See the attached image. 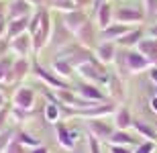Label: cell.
Masks as SVG:
<instances>
[{
	"label": "cell",
	"instance_id": "obj_1",
	"mask_svg": "<svg viewBox=\"0 0 157 153\" xmlns=\"http://www.w3.org/2000/svg\"><path fill=\"white\" fill-rule=\"evenodd\" d=\"M61 21H63V25L71 33H78L90 18H88V14L82 10V8H74V10H70V12H63V18H61Z\"/></svg>",
	"mask_w": 157,
	"mask_h": 153
},
{
	"label": "cell",
	"instance_id": "obj_2",
	"mask_svg": "<svg viewBox=\"0 0 157 153\" xmlns=\"http://www.w3.org/2000/svg\"><path fill=\"white\" fill-rule=\"evenodd\" d=\"M117 21L124 25H133V23H143L145 21V10H141L137 6H121L117 10Z\"/></svg>",
	"mask_w": 157,
	"mask_h": 153
},
{
	"label": "cell",
	"instance_id": "obj_3",
	"mask_svg": "<svg viewBox=\"0 0 157 153\" xmlns=\"http://www.w3.org/2000/svg\"><path fill=\"white\" fill-rule=\"evenodd\" d=\"M29 18H31V17L10 18V21H6V37L12 41V39H17L18 35L27 33V29H29Z\"/></svg>",
	"mask_w": 157,
	"mask_h": 153
},
{
	"label": "cell",
	"instance_id": "obj_4",
	"mask_svg": "<svg viewBox=\"0 0 157 153\" xmlns=\"http://www.w3.org/2000/svg\"><path fill=\"white\" fill-rule=\"evenodd\" d=\"M33 12V4L27 0H12L8 4V21L10 18H23V17H31Z\"/></svg>",
	"mask_w": 157,
	"mask_h": 153
},
{
	"label": "cell",
	"instance_id": "obj_5",
	"mask_svg": "<svg viewBox=\"0 0 157 153\" xmlns=\"http://www.w3.org/2000/svg\"><path fill=\"white\" fill-rule=\"evenodd\" d=\"M131 31V27L128 25H124V23H112V25H108L106 29H100V37L104 39V41H112V39H121L124 33H128Z\"/></svg>",
	"mask_w": 157,
	"mask_h": 153
},
{
	"label": "cell",
	"instance_id": "obj_6",
	"mask_svg": "<svg viewBox=\"0 0 157 153\" xmlns=\"http://www.w3.org/2000/svg\"><path fill=\"white\" fill-rule=\"evenodd\" d=\"M90 131H92V135L96 139H110L114 135V129H112L110 124L104 123V120H98V118L90 120Z\"/></svg>",
	"mask_w": 157,
	"mask_h": 153
},
{
	"label": "cell",
	"instance_id": "obj_7",
	"mask_svg": "<svg viewBox=\"0 0 157 153\" xmlns=\"http://www.w3.org/2000/svg\"><path fill=\"white\" fill-rule=\"evenodd\" d=\"M70 39H71V31L63 25V21H55V29H53L51 43L59 47V45H65V43H70Z\"/></svg>",
	"mask_w": 157,
	"mask_h": 153
},
{
	"label": "cell",
	"instance_id": "obj_8",
	"mask_svg": "<svg viewBox=\"0 0 157 153\" xmlns=\"http://www.w3.org/2000/svg\"><path fill=\"white\" fill-rule=\"evenodd\" d=\"M27 71H29V61H27V57L14 59V61H12V70H10V74H8V80H6V82L23 80V78L27 76Z\"/></svg>",
	"mask_w": 157,
	"mask_h": 153
},
{
	"label": "cell",
	"instance_id": "obj_9",
	"mask_svg": "<svg viewBox=\"0 0 157 153\" xmlns=\"http://www.w3.org/2000/svg\"><path fill=\"white\" fill-rule=\"evenodd\" d=\"M124 59H127V65H128L131 71H141V70H145L147 65H149L147 57L143 55V53H139V51H128L127 55H124Z\"/></svg>",
	"mask_w": 157,
	"mask_h": 153
},
{
	"label": "cell",
	"instance_id": "obj_10",
	"mask_svg": "<svg viewBox=\"0 0 157 153\" xmlns=\"http://www.w3.org/2000/svg\"><path fill=\"white\" fill-rule=\"evenodd\" d=\"M31 45H33V37H31L29 33H23V35H18L17 39L10 41V47L14 49L21 57H25V55L31 51Z\"/></svg>",
	"mask_w": 157,
	"mask_h": 153
},
{
	"label": "cell",
	"instance_id": "obj_11",
	"mask_svg": "<svg viewBox=\"0 0 157 153\" xmlns=\"http://www.w3.org/2000/svg\"><path fill=\"white\" fill-rule=\"evenodd\" d=\"M33 102H35V92H33L31 88H18L17 90V94H14V104H17L18 108L27 110V108L33 106Z\"/></svg>",
	"mask_w": 157,
	"mask_h": 153
},
{
	"label": "cell",
	"instance_id": "obj_12",
	"mask_svg": "<svg viewBox=\"0 0 157 153\" xmlns=\"http://www.w3.org/2000/svg\"><path fill=\"white\" fill-rule=\"evenodd\" d=\"M96 18H98V27L100 29H106L108 25H112V6L108 2H100L96 6Z\"/></svg>",
	"mask_w": 157,
	"mask_h": 153
},
{
	"label": "cell",
	"instance_id": "obj_13",
	"mask_svg": "<svg viewBox=\"0 0 157 153\" xmlns=\"http://www.w3.org/2000/svg\"><path fill=\"white\" fill-rule=\"evenodd\" d=\"M35 74L43 80V82H47L49 86H53V88H59V90H67V84L61 82L57 76H53V74H49L47 70H43L41 65H35Z\"/></svg>",
	"mask_w": 157,
	"mask_h": 153
},
{
	"label": "cell",
	"instance_id": "obj_14",
	"mask_svg": "<svg viewBox=\"0 0 157 153\" xmlns=\"http://www.w3.org/2000/svg\"><path fill=\"white\" fill-rule=\"evenodd\" d=\"M57 137H59V143L65 149H71L74 143H76V139H78V133L76 131H70L65 124H57Z\"/></svg>",
	"mask_w": 157,
	"mask_h": 153
},
{
	"label": "cell",
	"instance_id": "obj_15",
	"mask_svg": "<svg viewBox=\"0 0 157 153\" xmlns=\"http://www.w3.org/2000/svg\"><path fill=\"white\" fill-rule=\"evenodd\" d=\"M76 35H78V39H80L82 45H88V47H90V45L96 43V29H94V25L90 23V21H88V23L78 31Z\"/></svg>",
	"mask_w": 157,
	"mask_h": 153
},
{
	"label": "cell",
	"instance_id": "obj_16",
	"mask_svg": "<svg viewBox=\"0 0 157 153\" xmlns=\"http://www.w3.org/2000/svg\"><path fill=\"white\" fill-rule=\"evenodd\" d=\"M96 55H98V59H100V61H104V63L112 61L114 55H117V47H114V43H112V41H102L98 45V49H96Z\"/></svg>",
	"mask_w": 157,
	"mask_h": 153
},
{
	"label": "cell",
	"instance_id": "obj_17",
	"mask_svg": "<svg viewBox=\"0 0 157 153\" xmlns=\"http://www.w3.org/2000/svg\"><path fill=\"white\" fill-rule=\"evenodd\" d=\"M80 94L86 98V100L90 102H102L106 100V96L102 94V90H98L96 86H92V84H82L80 86Z\"/></svg>",
	"mask_w": 157,
	"mask_h": 153
},
{
	"label": "cell",
	"instance_id": "obj_18",
	"mask_svg": "<svg viewBox=\"0 0 157 153\" xmlns=\"http://www.w3.org/2000/svg\"><path fill=\"white\" fill-rule=\"evenodd\" d=\"M141 39H143V31L141 29H131L128 33H124V35L118 39V45H122V47H133V45H139Z\"/></svg>",
	"mask_w": 157,
	"mask_h": 153
},
{
	"label": "cell",
	"instance_id": "obj_19",
	"mask_svg": "<svg viewBox=\"0 0 157 153\" xmlns=\"http://www.w3.org/2000/svg\"><path fill=\"white\" fill-rule=\"evenodd\" d=\"M112 108H114V104L108 102V104L94 106V108H88V110H74V114H80V117H102V114L112 112Z\"/></svg>",
	"mask_w": 157,
	"mask_h": 153
},
{
	"label": "cell",
	"instance_id": "obj_20",
	"mask_svg": "<svg viewBox=\"0 0 157 153\" xmlns=\"http://www.w3.org/2000/svg\"><path fill=\"white\" fill-rule=\"evenodd\" d=\"M139 53L143 55H149V57H155L157 55V37H151V39H141L139 41Z\"/></svg>",
	"mask_w": 157,
	"mask_h": 153
},
{
	"label": "cell",
	"instance_id": "obj_21",
	"mask_svg": "<svg viewBox=\"0 0 157 153\" xmlns=\"http://www.w3.org/2000/svg\"><path fill=\"white\" fill-rule=\"evenodd\" d=\"M133 124V117H131V110L128 108H118V112H117V127L121 131H124V129H128Z\"/></svg>",
	"mask_w": 157,
	"mask_h": 153
},
{
	"label": "cell",
	"instance_id": "obj_22",
	"mask_svg": "<svg viewBox=\"0 0 157 153\" xmlns=\"http://www.w3.org/2000/svg\"><path fill=\"white\" fill-rule=\"evenodd\" d=\"M41 21H43V8H39L37 12H33V14H31V18H29V29H27V33H29L31 37H35L37 33H39Z\"/></svg>",
	"mask_w": 157,
	"mask_h": 153
},
{
	"label": "cell",
	"instance_id": "obj_23",
	"mask_svg": "<svg viewBox=\"0 0 157 153\" xmlns=\"http://www.w3.org/2000/svg\"><path fill=\"white\" fill-rule=\"evenodd\" d=\"M47 6L55 8V10H61V12H70L74 8H78L74 0H47Z\"/></svg>",
	"mask_w": 157,
	"mask_h": 153
},
{
	"label": "cell",
	"instance_id": "obj_24",
	"mask_svg": "<svg viewBox=\"0 0 157 153\" xmlns=\"http://www.w3.org/2000/svg\"><path fill=\"white\" fill-rule=\"evenodd\" d=\"M133 124H135V129L139 131V133H141L143 137H147L149 141H155V139H157V131H155V129H151V127H149L147 123H141V120H135Z\"/></svg>",
	"mask_w": 157,
	"mask_h": 153
},
{
	"label": "cell",
	"instance_id": "obj_25",
	"mask_svg": "<svg viewBox=\"0 0 157 153\" xmlns=\"http://www.w3.org/2000/svg\"><path fill=\"white\" fill-rule=\"evenodd\" d=\"M110 141L114 143V145H131V143H135V139L131 135H127L124 131H114V135L110 137Z\"/></svg>",
	"mask_w": 157,
	"mask_h": 153
},
{
	"label": "cell",
	"instance_id": "obj_26",
	"mask_svg": "<svg viewBox=\"0 0 157 153\" xmlns=\"http://www.w3.org/2000/svg\"><path fill=\"white\" fill-rule=\"evenodd\" d=\"M12 70V59L10 57H0V82H4V80H8V74H10Z\"/></svg>",
	"mask_w": 157,
	"mask_h": 153
},
{
	"label": "cell",
	"instance_id": "obj_27",
	"mask_svg": "<svg viewBox=\"0 0 157 153\" xmlns=\"http://www.w3.org/2000/svg\"><path fill=\"white\" fill-rule=\"evenodd\" d=\"M12 135H14V131H12V129H2V131H0V153H4L6 147L10 145Z\"/></svg>",
	"mask_w": 157,
	"mask_h": 153
},
{
	"label": "cell",
	"instance_id": "obj_28",
	"mask_svg": "<svg viewBox=\"0 0 157 153\" xmlns=\"http://www.w3.org/2000/svg\"><path fill=\"white\" fill-rule=\"evenodd\" d=\"M53 70L57 71L59 76H70L71 74V63H67L65 59H57V61H53Z\"/></svg>",
	"mask_w": 157,
	"mask_h": 153
},
{
	"label": "cell",
	"instance_id": "obj_29",
	"mask_svg": "<svg viewBox=\"0 0 157 153\" xmlns=\"http://www.w3.org/2000/svg\"><path fill=\"white\" fill-rule=\"evenodd\" d=\"M45 117H47V120L49 123H53V120H57V117H59V108H57V104H47V108H45Z\"/></svg>",
	"mask_w": 157,
	"mask_h": 153
},
{
	"label": "cell",
	"instance_id": "obj_30",
	"mask_svg": "<svg viewBox=\"0 0 157 153\" xmlns=\"http://www.w3.org/2000/svg\"><path fill=\"white\" fill-rule=\"evenodd\" d=\"M145 14H157V0H143Z\"/></svg>",
	"mask_w": 157,
	"mask_h": 153
},
{
	"label": "cell",
	"instance_id": "obj_31",
	"mask_svg": "<svg viewBox=\"0 0 157 153\" xmlns=\"http://www.w3.org/2000/svg\"><path fill=\"white\" fill-rule=\"evenodd\" d=\"M18 141L25 143V145H31V147H39V139H33V137L27 135V133H21V135H18Z\"/></svg>",
	"mask_w": 157,
	"mask_h": 153
},
{
	"label": "cell",
	"instance_id": "obj_32",
	"mask_svg": "<svg viewBox=\"0 0 157 153\" xmlns=\"http://www.w3.org/2000/svg\"><path fill=\"white\" fill-rule=\"evenodd\" d=\"M4 153H25V151H23V145H21V141H14V139H12L10 145L6 147Z\"/></svg>",
	"mask_w": 157,
	"mask_h": 153
},
{
	"label": "cell",
	"instance_id": "obj_33",
	"mask_svg": "<svg viewBox=\"0 0 157 153\" xmlns=\"http://www.w3.org/2000/svg\"><path fill=\"white\" fill-rule=\"evenodd\" d=\"M153 149H155V143L149 141V143H143V145H139L135 153H153Z\"/></svg>",
	"mask_w": 157,
	"mask_h": 153
},
{
	"label": "cell",
	"instance_id": "obj_34",
	"mask_svg": "<svg viewBox=\"0 0 157 153\" xmlns=\"http://www.w3.org/2000/svg\"><path fill=\"white\" fill-rule=\"evenodd\" d=\"M90 153H102L100 151V143L96 137H90Z\"/></svg>",
	"mask_w": 157,
	"mask_h": 153
},
{
	"label": "cell",
	"instance_id": "obj_35",
	"mask_svg": "<svg viewBox=\"0 0 157 153\" xmlns=\"http://www.w3.org/2000/svg\"><path fill=\"white\" fill-rule=\"evenodd\" d=\"M110 153H131V149L122 147V145H110Z\"/></svg>",
	"mask_w": 157,
	"mask_h": 153
},
{
	"label": "cell",
	"instance_id": "obj_36",
	"mask_svg": "<svg viewBox=\"0 0 157 153\" xmlns=\"http://www.w3.org/2000/svg\"><path fill=\"white\" fill-rule=\"evenodd\" d=\"M6 114H8V108H6V106H2V108H0V131L4 129V118H6Z\"/></svg>",
	"mask_w": 157,
	"mask_h": 153
},
{
	"label": "cell",
	"instance_id": "obj_37",
	"mask_svg": "<svg viewBox=\"0 0 157 153\" xmlns=\"http://www.w3.org/2000/svg\"><path fill=\"white\" fill-rule=\"evenodd\" d=\"M74 2H76V6H78V8H84V6L92 4V0H74Z\"/></svg>",
	"mask_w": 157,
	"mask_h": 153
},
{
	"label": "cell",
	"instance_id": "obj_38",
	"mask_svg": "<svg viewBox=\"0 0 157 153\" xmlns=\"http://www.w3.org/2000/svg\"><path fill=\"white\" fill-rule=\"evenodd\" d=\"M149 35H151V37H157V23L153 25L151 29H149Z\"/></svg>",
	"mask_w": 157,
	"mask_h": 153
},
{
	"label": "cell",
	"instance_id": "obj_39",
	"mask_svg": "<svg viewBox=\"0 0 157 153\" xmlns=\"http://www.w3.org/2000/svg\"><path fill=\"white\" fill-rule=\"evenodd\" d=\"M33 153H49V151H47V147H35Z\"/></svg>",
	"mask_w": 157,
	"mask_h": 153
},
{
	"label": "cell",
	"instance_id": "obj_40",
	"mask_svg": "<svg viewBox=\"0 0 157 153\" xmlns=\"http://www.w3.org/2000/svg\"><path fill=\"white\" fill-rule=\"evenodd\" d=\"M27 2H31L33 6H41L43 2H45V0H27Z\"/></svg>",
	"mask_w": 157,
	"mask_h": 153
},
{
	"label": "cell",
	"instance_id": "obj_41",
	"mask_svg": "<svg viewBox=\"0 0 157 153\" xmlns=\"http://www.w3.org/2000/svg\"><path fill=\"white\" fill-rule=\"evenodd\" d=\"M2 18H4V2L0 0V21H2Z\"/></svg>",
	"mask_w": 157,
	"mask_h": 153
},
{
	"label": "cell",
	"instance_id": "obj_42",
	"mask_svg": "<svg viewBox=\"0 0 157 153\" xmlns=\"http://www.w3.org/2000/svg\"><path fill=\"white\" fill-rule=\"evenodd\" d=\"M151 80H153V82H157V67H153V70H151Z\"/></svg>",
	"mask_w": 157,
	"mask_h": 153
},
{
	"label": "cell",
	"instance_id": "obj_43",
	"mask_svg": "<svg viewBox=\"0 0 157 153\" xmlns=\"http://www.w3.org/2000/svg\"><path fill=\"white\" fill-rule=\"evenodd\" d=\"M151 108H153V110L157 112V96H155V98H153V100H151Z\"/></svg>",
	"mask_w": 157,
	"mask_h": 153
},
{
	"label": "cell",
	"instance_id": "obj_44",
	"mask_svg": "<svg viewBox=\"0 0 157 153\" xmlns=\"http://www.w3.org/2000/svg\"><path fill=\"white\" fill-rule=\"evenodd\" d=\"M2 106H4V96L0 94V108H2Z\"/></svg>",
	"mask_w": 157,
	"mask_h": 153
},
{
	"label": "cell",
	"instance_id": "obj_45",
	"mask_svg": "<svg viewBox=\"0 0 157 153\" xmlns=\"http://www.w3.org/2000/svg\"><path fill=\"white\" fill-rule=\"evenodd\" d=\"M153 59H155V65H157V55H155V57H153Z\"/></svg>",
	"mask_w": 157,
	"mask_h": 153
},
{
	"label": "cell",
	"instance_id": "obj_46",
	"mask_svg": "<svg viewBox=\"0 0 157 153\" xmlns=\"http://www.w3.org/2000/svg\"><path fill=\"white\" fill-rule=\"evenodd\" d=\"M100 2H108V0H100Z\"/></svg>",
	"mask_w": 157,
	"mask_h": 153
}]
</instances>
